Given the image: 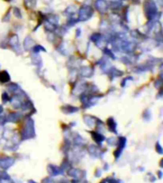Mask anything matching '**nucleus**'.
I'll return each instance as SVG.
<instances>
[{
	"mask_svg": "<svg viewBox=\"0 0 163 183\" xmlns=\"http://www.w3.org/2000/svg\"><path fill=\"white\" fill-rule=\"evenodd\" d=\"M144 10L146 12L147 17L150 20H155L156 13H157V9L156 3L153 1V0H147L144 4Z\"/></svg>",
	"mask_w": 163,
	"mask_h": 183,
	"instance_id": "nucleus-1",
	"label": "nucleus"
},
{
	"mask_svg": "<svg viewBox=\"0 0 163 183\" xmlns=\"http://www.w3.org/2000/svg\"><path fill=\"white\" fill-rule=\"evenodd\" d=\"M34 136V120L31 118H28L26 120V125H25V129L22 132V137L25 139L28 138H33Z\"/></svg>",
	"mask_w": 163,
	"mask_h": 183,
	"instance_id": "nucleus-2",
	"label": "nucleus"
},
{
	"mask_svg": "<svg viewBox=\"0 0 163 183\" xmlns=\"http://www.w3.org/2000/svg\"><path fill=\"white\" fill-rule=\"evenodd\" d=\"M93 15V9L90 6H82L78 11V21H86Z\"/></svg>",
	"mask_w": 163,
	"mask_h": 183,
	"instance_id": "nucleus-3",
	"label": "nucleus"
},
{
	"mask_svg": "<svg viewBox=\"0 0 163 183\" xmlns=\"http://www.w3.org/2000/svg\"><path fill=\"white\" fill-rule=\"evenodd\" d=\"M94 7L100 13H105L109 9V4L106 0H96L94 2Z\"/></svg>",
	"mask_w": 163,
	"mask_h": 183,
	"instance_id": "nucleus-4",
	"label": "nucleus"
},
{
	"mask_svg": "<svg viewBox=\"0 0 163 183\" xmlns=\"http://www.w3.org/2000/svg\"><path fill=\"white\" fill-rule=\"evenodd\" d=\"M15 163V159L10 157H0V168L8 169Z\"/></svg>",
	"mask_w": 163,
	"mask_h": 183,
	"instance_id": "nucleus-5",
	"label": "nucleus"
},
{
	"mask_svg": "<svg viewBox=\"0 0 163 183\" xmlns=\"http://www.w3.org/2000/svg\"><path fill=\"white\" fill-rule=\"evenodd\" d=\"M126 141H127V139L125 138V137L121 136L118 138V141H117V143H118V150H116L115 153V157H119V155L121 154L122 151H123V149L125 148V146H126Z\"/></svg>",
	"mask_w": 163,
	"mask_h": 183,
	"instance_id": "nucleus-6",
	"label": "nucleus"
},
{
	"mask_svg": "<svg viewBox=\"0 0 163 183\" xmlns=\"http://www.w3.org/2000/svg\"><path fill=\"white\" fill-rule=\"evenodd\" d=\"M10 45H11V47L15 50V51L18 52L19 51V40H18V37H17V35H12L11 36V38H10ZM20 53V51H19Z\"/></svg>",
	"mask_w": 163,
	"mask_h": 183,
	"instance_id": "nucleus-7",
	"label": "nucleus"
},
{
	"mask_svg": "<svg viewBox=\"0 0 163 183\" xmlns=\"http://www.w3.org/2000/svg\"><path fill=\"white\" fill-rule=\"evenodd\" d=\"M93 74H94V71L91 67H83L79 71V75L82 77H91L93 75Z\"/></svg>",
	"mask_w": 163,
	"mask_h": 183,
	"instance_id": "nucleus-8",
	"label": "nucleus"
},
{
	"mask_svg": "<svg viewBox=\"0 0 163 183\" xmlns=\"http://www.w3.org/2000/svg\"><path fill=\"white\" fill-rule=\"evenodd\" d=\"M48 171L49 173H51V176H58V175H60V173H62V170L59 168V167H56V166H54V165H49L48 167Z\"/></svg>",
	"mask_w": 163,
	"mask_h": 183,
	"instance_id": "nucleus-9",
	"label": "nucleus"
},
{
	"mask_svg": "<svg viewBox=\"0 0 163 183\" xmlns=\"http://www.w3.org/2000/svg\"><path fill=\"white\" fill-rule=\"evenodd\" d=\"M34 46V42L33 38L31 37V36H27L24 40V48L27 51H30V50L33 49V47Z\"/></svg>",
	"mask_w": 163,
	"mask_h": 183,
	"instance_id": "nucleus-10",
	"label": "nucleus"
},
{
	"mask_svg": "<svg viewBox=\"0 0 163 183\" xmlns=\"http://www.w3.org/2000/svg\"><path fill=\"white\" fill-rule=\"evenodd\" d=\"M70 176H72L75 178H80L81 176H84L83 175L81 176V173H84L83 171H80L78 169H70V171L68 172Z\"/></svg>",
	"mask_w": 163,
	"mask_h": 183,
	"instance_id": "nucleus-11",
	"label": "nucleus"
},
{
	"mask_svg": "<svg viewBox=\"0 0 163 183\" xmlns=\"http://www.w3.org/2000/svg\"><path fill=\"white\" fill-rule=\"evenodd\" d=\"M96 118L94 116H84V121H85V124L89 126L90 128H93L96 125Z\"/></svg>",
	"mask_w": 163,
	"mask_h": 183,
	"instance_id": "nucleus-12",
	"label": "nucleus"
},
{
	"mask_svg": "<svg viewBox=\"0 0 163 183\" xmlns=\"http://www.w3.org/2000/svg\"><path fill=\"white\" fill-rule=\"evenodd\" d=\"M92 136L94 140L96 141V143H101L103 142L104 140H105V137H104V135H102L100 132H92Z\"/></svg>",
	"mask_w": 163,
	"mask_h": 183,
	"instance_id": "nucleus-13",
	"label": "nucleus"
},
{
	"mask_svg": "<svg viewBox=\"0 0 163 183\" xmlns=\"http://www.w3.org/2000/svg\"><path fill=\"white\" fill-rule=\"evenodd\" d=\"M12 106L15 108V109H18V108H21L22 107V102L21 100L18 98L17 97H13L10 99Z\"/></svg>",
	"mask_w": 163,
	"mask_h": 183,
	"instance_id": "nucleus-14",
	"label": "nucleus"
},
{
	"mask_svg": "<svg viewBox=\"0 0 163 183\" xmlns=\"http://www.w3.org/2000/svg\"><path fill=\"white\" fill-rule=\"evenodd\" d=\"M89 153L93 155V157H98L99 154H100V151H99V149L96 147V146L94 145H91L89 147Z\"/></svg>",
	"mask_w": 163,
	"mask_h": 183,
	"instance_id": "nucleus-15",
	"label": "nucleus"
},
{
	"mask_svg": "<svg viewBox=\"0 0 163 183\" xmlns=\"http://www.w3.org/2000/svg\"><path fill=\"white\" fill-rule=\"evenodd\" d=\"M11 79L10 77V75L8 74V72L6 71H3L0 72V82L1 83H7V82H9Z\"/></svg>",
	"mask_w": 163,
	"mask_h": 183,
	"instance_id": "nucleus-16",
	"label": "nucleus"
},
{
	"mask_svg": "<svg viewBox=\"0 0 163 183\" xmlns=\"http://www.w3.org/2000/svg\"><path fill=\"white\" fill-rule=\"evenodd\" d=\"M108 126L109 129L113 132H116V122L114 120V118H109L108 119Z\"/></svg>",
	"mask_w": 163,
	"mask_h": 183,
	"instance_id": "nucleus-17",
	"label": "nucleus"
},
{
	"mask_svg": "<svg viewBox=\"0 0 163 183\" xmlns=\"http://www.w3.org/2000/svg\"><path fill=\"white\" fill-rule=\"evenodd\" d=\"M62 111L64 112L65 113H75L78 111V108H75L74 106H65L62 108Z\"/></svg>",
	"mask_w": 163,
	"mask_h": 183,
	"instance_id": "nucleus-18",
	"label": "nucleus"
},
{
	"mask_svg": "<svg viewBox=\"0 0 163 183\" xmlns=\"http://www.w3.org/2000/svg\"><path fill=\"white\" fill-rule=\"evenodd\" d=\"M19 117L20 116L18 113H12L9 114V116H8V120L10 121V122H13V123H15L18 121V119H19Z\"/></svg>",
	"mask_w": 163,
	"mask_h": 183,
	"instance_id": "nucleus-19",
	"label": "nucleus"
},
{
	"mask_svg": "<svg viewBox=\"0 0 163 183\" xmlns=\"http://www.w3.org/2000/svg\"><path fill=\"white\" fill-rule=\"evenodd\" d=\"M110 75L112 76H114V77H116V76H120L123 75V72H122L121 71H118V70H116V69L115 68H113L110 70Z\"/></svg>",
	"mask_w": 163,
	"mask_h": 183,
	"instance_id": "nucleus-20",
	"label": "nucleus"
},
{
	"mask_svg": "<svg viewBox=\"0 0 163 183\" xmlns=\"http://www.w3.org/2000/svg\"><path fill=\"white\" fill-rule=\"evenodd\" d=\"M33 63L35 65H41V57H40L37 53L33 56Z\"/></svg>",
	"mask_w": 163,
	"mask_h": 183,
	"instance_id": "nucleus-21",
	"label": "nucleus"
},
{
	"mask_svg": "<svg viewBox=\"0 0 163 183\" xmlns=\"http://www.w3.org/2000/svg\"><path fill=\"white\" fill-rule=\"evenodd\" d=\"M33 51L35 53H38L40 51H43V52H46V50H45V48H43L42 46L40 45H35L33 47Z\"/></svg>",
	"mask_w": 163,
	"mask_h": 183,
	"instance_id": "nucleus-22",
	"label": "nucleus"
},
{
	"mask_svg": "<svg viewBox=\"0 0 163 183\" xmlns=\"http://www.w3.org/2000/svg\"><path fill=\"white\" fill-rule=\"evenodd\" d=\"M25 5L30 9L34 8L35 6V0H25Z\"/></svg>",
	"mask_w": 163,
	"mask_h": 183,
	"instance_id": "nucleus-23",
	"label": "nucleus"
},
{
	"mask_svg": "<svg viewBox=\"0 0 163 183\" xmlns=\"http://www.w3.org/2000/svg\"><path fill=\"white\" fill-rule=\"evenodd\" d=\"M109 6H110L112 9H119V7L121 6V3L117 2V1H112Z\"/></svg>",
	"mask_w": 163,
	"mask_h": 183,
	"instance_id": "nucleus-24",
	"label": "nucleus"
},
{
	"mask_svg": "<svg viewBox=\"0 0 163 183\" xmlns=\"http://www.w3.org/2000/svg\"><path fill=\"white\" fill-rule=\"evenodd\" d=\"M101 37H102V35H101L100 34H97V33H96V34H93V35H92V37H91V38H92V40L94 41V43H96L97 41H98L99 39H100Z\"/></svg>",
	"mask_w": 163,
	"mask_h": 183,
	"instance_id": "nucleus-25",
	"label": "nucleus"
},
{
	"mask_svg": "<svg viewBox=\"0 0 163 183\" xmlns=\"http://www.w3.org/2000/svg\"><path fill=\"white\" fill-rule=\"evenodd\" d=\"M9 89H10V90L12 91V93H16V91L19 89V88H18V86L15 85V83H12L10 86H9Z\"/></svg>",
	"mask_w": 163,
	"mask_h": 183,
	"instance_id": "nucleus-26",
	"label": "nucleus"
},
{
	"mask_svg": "<svg viewBox=\"0 0 163 183\" xmlns=\"http://www.w3.org/2000/svg\"><path fill=\"white\" fill-rule=\"evenodd\" d=\"M108 143L112 146H114L117 143V139L115 138V137H110V138L108 139Z\"/></svg>",
	"mask_w": 163,
	"mask_h": 183,
	"instance_id": "nucleus-27",
	"label": "nucleus"
},
{
	"mask_svg": "<svg viewBox=\"0 0 163 183\" xmlns=\"http://www.w3.org/2000/svg\"><path fill=\"white\" fill-rule=\"evenodd\" d=\"M10 99V97H9V94L6 93H3L2 94V101L4 102V103H6V102H8V100Z\"/></svg>",
	"mask_w": 163,
	"mask_h": 183,
	"instance_id": "nucleus-28",
	"label": "nucleus"
},
{
	"mask_svg": "<svg viewBox=\"0 0 163 183\" xmlns=\"http://www.w3.org/2000/svg\"><path fill=\"white\" fill-rule=\"evenodd\" d=\"M104 53H105L107 56H111V58H113V59H115V56H114V54H113V53L110 51V50H108V49H104Z\"/></svg>",
	"mask_w": 163,
	"mask_h": 183,
	"instance_id": "nucleus-29",
	"label": "nucleus"
},
{
	"mask_svg": "<svg viewBox=\"0 0 163 183\" xmlns=\"http://www.w3.org/2000/svg\"><path fill=\"white\" fill-rule=\"evenodd\" d=\"M13 13H15V15L18 18H21V12H20V10H18L17 8H15L13 9Z\"/></svg>",
	"mask_w": 163,
	"mask_h": 183,
	"instance_id": "nucleus-30",
	"label": "nucleus"
},
{
	"mask_svg": "<svg viewBox=\"0 0 163 183\" xmlns=\"http://www.w3.org/2000/svg\"><path fill=\"white\" fill-rule=\"evenodd\" d=\"M162 83V80L161 79H158V80H156V83H155V86H156V88H157V89H160L161 88V84Z\"/></svg>",
	"mask_w": 163,
	"mask_h": 183,
	"instance_id": "nucleus-31",
	"label": "nucleus"
},
{
	"mask_svg": "<svg viewBox=\"0 0 163 183\" xmlns=\"http://www.w3.org/2000/svg\"><path fill=\"white\" fill-rule=\"evenodd\" d=\"M156 151H157V153H158V154H162V148H161V146H160L159 142H157V143H156Z\"/></svg>",
	"mask_w": 163,
	"mask_h": 183,
	"instance_id": "nucleus-32",
	"label": "nucleus"
},
{
	"mask_svg": "<svg viewBox=\"0 0 163 183\" xmlns=\"http://www.w3.org/2000/svg\"><path fill=\"white\" fill-rule=\"evenodd\" d=\"M2 113H3V107H2V106H0V116H1V114H2Z\"/></svg>",
	"mask_w": 163,
	"mask_h": 183,
	"instance_id": "nucleus-33",
	"label": "nucleus"
},
{
	"mask_svg": "<svg viewBox=\"0 0 163 183\" xmlns=\"http://www.w3.org/2000/svg\"><path fill=\"white\" fill-rule=\"evenodd\" d=\"M6 1H11V0H6Z\"/></svg>",
	"mask_w": 163,
	"mask_h": 183,
	"instance_id": "nucleus-34",
	"label": "nucleus"
}]
</instances>
